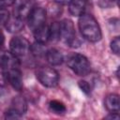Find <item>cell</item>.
<instances>
[{
	"label": "cell",
	"instance_id": "6da1fadb",
	"mask_svg": "<svg viewBox=\"0 0 120 120\" xmlns=\"http://www.w3.org/2000/svg\"><path fill=\"white\" fill-rule=\"evenodd\" d=\"M79 29L82 36L90 42H98L101 38V30L96 19L90 15L83 13L80 16L78 22Z\"/></svg>",
	"mask_w": 120,
	"mask_h": 120
},
{
	"label": "cell",
	"instance_id": "7a4b0ae2",
	"mask_svg": "<svg viewBox=\"0 0 120 120\" xmlns=\"http://www.w3.org/2000/svg\"><path fill=\"white\" fill-rule=\"evenodd\" d=\"M68 67L77 75L85 76L91 70V66L88 59L80 53H72L67 59Z\"/></svg>",
	"mask_w": 120,
	"mask_h": 120
},
{
	"label": "cell",
	"instance_id": "3957f363",
	"mask_svg": "<svg viewBox=\"0 0 120 120\" xmlns=\"http://www.w3.org/2000/svg\"><path fill=\"white\" fill-rule=\"evenodd\" d=\"M69 47H77L80 42L76 37L74 24L70 20L65 19L60 22V38Z\"/></svg>",
	"mask_w": 120,
	"mask_h": 120
},
{
	"label": "cell",
	"instance_id": "277c9868",
	"mask_svg": "<svg viewBox=\"0 0 120 120\" xmlns=\"http://www.w3.org/2000/svg\"><path fill=\"white\" fill-rule=\"evenodd\" d=\"M36 76L38 82L46 87H54L59 82L58 72L49 67H41L36 71Z\"/></svg>",
	"mask_w": 120,
	"mask_h": 120
},
{
	"label": "cell",
	"instance_id": "5b68a950",
	"mask_svg": "<svg viewBox=\"0 0 120 120\" xmlns=\"http://www.w3.org/2000/svg\"><path fill=\"white\" fill-rule=\"evenodd\" d=\"M46 10L41 7H34L27 16V22L30 29L34 32L45 24Z\"/></svg>",
	"mask_w": 120,
	"mask_h": 120
},
{
	"label": "cell",
	"instance_id": "8992f818",
	"mask_svg": "<svg viewBox=\"0 0 120 120\" xmlns=\"http://www.w3.org/2000/svg\"><path fill=\"white\" fill-rule=\"evenodd\" d=\"M9 49L16 57H22L30 51V43L23 37H14L9 42Z\"/></svg>",
	"mask_w": 120,
	"mask_h": 120
},
{
	"label": "cell",
	"instance_id": "52a82bcc",
	"mask_svg": "<svg viewBox=\"0 0 120 120\" xmlns=\"http://www.w3.org/2000/svg\"><path fill=\"white\" fill-rule=\"evenodd\" d=\"M0 67L6 70L16 68L19 67L18 57L13 55L10 52H0Z\"/></svg>",
	"mask_w": 120,
	"mask_h": 120
},
{
	"label": "cell",
	"instance_id": "ba28073f",
	"mask_svg": "<svg viewBox=\"0 0 120 120\" xmlns=\"http://www.w3.org/2000/svg\"><path fill=\"white\" fill-rule=\"evenodd\" d=\"M7 79L9 82L10 85L17 91H21L22 89V72L19 70L18 68H11L7 70Z\"/></svg>",
	"mask_w": 120,
	"mask_h": 120
},
{
	"label": "cell",
	"instance_id": "9c48e42d",
	"mask_svg": "<svg viewBox=\"0 0 120 120\" xmlns=\"http://www.w3.org/2000/svg\"><path fill=\"white\" fill-rule=\"evenodd\" d=\"M89 0H71L69 3L68 10L72 16L82 15L88 6Z\"/></svg>",
	"mask_w": 120,
	"mask_h": 120
},
{
	"label": "cell",
	"instance_id": "30bf717a",
	"mask_svg": "<svg viewBox=\"0 0 120 120\" xmlns=\"http://www.w3.org/2000/svg\"><path fill=\"white\" fill-rule=\"evenodd\" d=\"M34 8V2L33 0H23L22 1L15 9V15L21 19L27 18L28 14Z\"/></svg>",
	"mask_w": 120,
	"mask_h": 120
},
{
	"label": "cell",
	"instance_id": "8fae6325",
	"mask_svg": "<svg viewBox=\"0 0 120 120\" xmlns=\"http://www.w3.org/2000/svg\"><path fill=\"white\" fill-rule=\"evenodd\" d=\"M5 26H6L7 30L10 33L20 32L23 28V20L17 17L16 15H14L13 17L9 16L8 20L5 23Z\"/></svg>",
	"mask_w": 120,
	"mask_h": 120
},
{
	"label": "cell",
	"instance_id": "7c38bea8",
	"mask_svg": "<svg viewBox=\"0 0 120 120\" xmlns=\"http://www.w3.org/2000/svg\"><path fill=\"white\" fill-rule=\"evenodd\" d=\"M46 59L52 66H59L64 61V56L60 51L57 49H50L46 52Z\"/></svg>",
	"mask_w": 120,
	"mask_h": 120
},
{
	"label": "cell",
	"instance_id": "4fadbf2b",
	"mask_svg": "<svg viewBox=\"0 0 120 120\" xmlns=\"http://www.w3.org/2000/svg\"><path fill=\"white\" fill-rule=\"evenodd\" d=\"M106 109L110 112H118L120 108L119 102V96L116 94H110L105 98L104 101Z\"/></svg>",
	"mask_w": 120,
	"mask_h": 120
},
{
	"label": "cell",
	"instance_id": "5bb4252c",
	"mask_svg": "<svg viewBox=\"0 0 120 120\" xmlns=\"http://www.w3.org/2000/svg\"><path fill=\"white\" fill-rule=\"evenodd\" d=\"M11 109H13L14 111H16L21 116L22 114L25 113L26 110H27V103H26V100L21 97V96H17L15 97L13 99H12V102H11Z\"/></svg>",
	"mask_w": 120,
	"mask_h": 120
},
{
	"label": "cell",
	"instance_id": "9a60e30c",
	"mask_svg": "<svg viewBox=\"0 0 120 120\" xmlns=\"http://www.w3.org/2000/svg\"><path fill=\"white\" fill-rule=\"evenodd\" d=\"M34 37L37 42L40 43H46L48 40H50V33H49V27L44 24L40 28L34 31Z\"/></svg>",
	"mask_w": 120,
	"mask_h": 120
},
{
	"label": "cell",
	"instance_id": "2e32d148",
	"mask_svg": "<svg viewBox=\"0 0 120 120\" xmlns=\"http://www.w3.org/2000/svg\"><path fill=\"white\" fill-rule=\"evenodd\" d=\"M30 51L31 52L35 55V56H43L46 54V48L44 46V43H40V42H35L34 44L30 45Z\"/></svg>",
	"mask_w": 120,
	"mask_h": 120
},
{
	"label": "cell",
	"instance_id": "e0dca14e",
	"mask_svg": "<svg viewBox=\"0 0 120 120\" xmlns=\"http://www.w3.org/2000/svg\"><path fill=\"white\" fill-rule=\"evenodd\" d=\"M49 108L55 114H63L66 112V106L58 100H52L49 103Z\"/></svg>",
	"mask_w": 120,
	"mask_h": 120
},
{
	"label": "cell",
	"instance_id": "ac0fdd59",
	"mask_svg": "<svg viewBox=\"0 0 120 120\" xmlns=\"http://www.w3.org/2000/svg\"><path fill=\"white\" fill-rule=\"evenodd\" d=\"M50 33V40H58L60 38V22H53L51 27H49Z\"/></svg>",
	"mask_w": 120,
	"mask_h": 120
},
{
	"label": "cell",
	"instance_id": "d6986e66",
	"mask_svg": "<svg viewBox=\"0 0 120 120\" xmlns=\"http://www.w3.org/2000/svg\"><path fill=\"white\" fill-rule=\"evenodd\" d=\"M111 50L113 53L119 54V52H120V38L119 37H115L111 41Z\"/></svg>",
	"mask_w": 120,
	"mask_h": 120
},
{
	"label": "cell",
	"instance_id": "ffe728a7",
	"mask_svg": "<svg viewBox=\"0 0 120 120\" xmlns=\"http://www.w3.org/2000/svg\"><path fill=\"white\" fill-rule=\"evenodd\" d=\"M118 0H98V5L102 8H112L117 5Z\"/></svg>",
	"mask_w": 120,
	"mask_h": 120
},
{
	"label": "cell",
	"instance_id": "44dd1931",
	"mask_svg": "<svg viewBox=\"0 0 120 120\" xmlns=\"http://www.w3.org/2000/svg\"><path fill=\"white\" fill-rule=\"evenodd\" d=\"M79 87L86 95H89L91 93V86L86 81H80L79 82Z\"/></svg>",
	"mask_w": 120,
	"mask_h": 120
},
{
	"label": "cell",
	"instance_id": "7402d4cb",
	"mask_svg": "<svg viewBox=\"0 0 120 120\" xmlns=\"http://www.w3.org/2000/svg\"><path fill=\"white\" fill-rule=\"evenodd\" d=\"M20 117H21V115L11 108H9L5 113V118H7V119H18Z\"/></svg>",
	"mask_w": 120,
	"mask_h": 120
},
{
	"label": "cell",
	"instance_id": "603a6c76",
	"mask_svg": "<svg viewBox=\"0 0 120 120\" xmlns=\"http://www.w3.org/2000/svg\"><path fill=\"white\" fill-rule=\"evenodd\" d=\"M8 18H9L8 11L5 8L0 7V23H6Z\"/></svg>",
	"mask_w": 120,
	"mask_h": 120
},
{
	"label": "cell",
	"instance_id": "cb8c5ba5",
	"mask_svg": "<svg viewBox=\"0 0 120 120\" xmlns=\"http://www.w3.org/2000/svg\"><path fill=\"white\" fill-rule=\"evenodd\" d=\"M15 3V0H0V7L7 8L9 6H12Z\"/></svg>",
	"mask_w": 120,
	"mask_h": 120
},
{
	"label": "cell",
	"instance_id": "d4e9b609",
	"mask_svg": "<svg viewBox=\"0 0 120 120\" xmlns=\"http://www.w3.org/2000/svg\"><path fill=\"white\" fill-rule=\"evenodd\" d=\"M106 118L107 119H118L119 115H118V112H110V114L106 116Z\"/></svg>",
	"mask_w": 120,
	"mask_h": 120
},
{
	"label": "cell",
	"instance_id": "484cf974",
	"mask_svg": "<svg viewBox=\"0 0 120 120\" xmlns=\"http://www.w3.org/2000/svg\"><path fill=\"white\" fill-rule=\"evenodd\" d=\"M58 4H69L71 0H54Z\"/></svg>",
	"mask_w": 120,
	"mask_h": 120
},
{
	"label": "cell",
	"instance_id": "4316f807",
	"mask_svg": "<svg viewBox=\"0 0 120 120\" xmlns=\"http://www.w3.org/2000/svg\"><path fill=\"white\" fill-rule=\"evenodd\" d=\"M0 38H2V34H1V31H0Z\"/></svg>",
	"mask_w": 120,
	"mask_h": 120
}]
</instances>
